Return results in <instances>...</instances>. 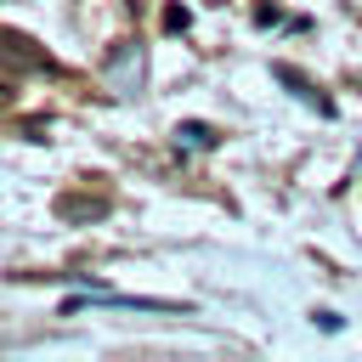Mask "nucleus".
Returning <instances> with one entry per match:
<instances>
[{"instance_id": "f257e3e1", "label": "nucleus", "mask_w": 362, "mask_h": 362, "mask_svg": "<svg viewBox=\"0 0 362 362\" xmlns=\"http://www.w3.org/2000/svg\"><path fill=\"white\" fill-rule=\"evenodd\" d=\"M0 62H11V68H23V74H57L51 51L34 45V40L17 34V28H0Z\"/></svg>"}, {"instance_id": "f03ea898", "label": "nucleus", "mask_w": 362, "mask_h": 362, "mask_svg": "<svg viewBox=\"0 0 362 362\" xmlns=\"http://www.w3.org/2000/svg\"><path fill=\"white\" fill-rule=\"evenodd\" d=\"M57 215H62V221H102V215H107V198H90V192H62V198H57Z\"/></svg>"}, {"instance_id": "7ed1b4c3", "label": "nucleus", "mask_w": 362, "mask_h": 362, "mask_svg": "<svg viewBox=\"0 0 362 362\" xmlns=\"http://www.w3.org/2000/svg\"><path fill=\"white\" fill-rule=\"evenodd\" d=\"M272 74H277V79H283V85H288V90H294V96H305V102H317V107H322V113H334V102H328V96H317V85H311V79H305V74H300V68H288V62H277V68H272Z\"/></svg>"}, {"instance_id": "20e7f679", "label": "nucleus", "mask_w": 362, "mask_h": 362, "mask_svg": "<svg viewBox=\"0 0 362 362\" xmlns=\"http://www.w3.org/2000/svg\"><path fill=\"white\" fill-rule=\"evenodd\" d=\"M221 136L209 124H175V147H215Z\"/></svg>"}, {"instance_id": "39448f33", "label": "nucleus", "mask_w": 362, "mask_h": 362, "mask_svg": "<svg viewBox=\"0 0 362 362\" xmlns=\"http://www.w3.org/2000/svg\"><path fill=\"white\" fill-rule=\"evenodd\" d=\"M102 294V288H96ZM107 305H136V300H124V294H102ZM141 311H187V305H175V300H141Z\"/></svg>"}, {"instance_id": "423d86ee", "label": "nucleus", "mask_w": 362, "mask_h": 362, "mask_svg": "<svg viewBox=\"0 0 362 362\" xmlns=\"http://www.w3.org/2000/svg\"><path fill=\"white\" fill-rule=\"evenodd\" d=\"M187 23H192V11H187V6H170V11H164V28H170V34H181Z\"/></svg>"}, {"instance_id": "0eeeda50", "label": "nucleus", "mask_w": 362, "mask_h": 362, "mask_svg": "<svg viewBox=\"0 0 362 362\" xmlns=\"http://www.w3.org/2000/svg\"><path fill=\"white\" fill-rule=\"evenodd\" d=\"M0 102H6V90H0Z\"/></svg>"}]
</instances>
